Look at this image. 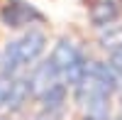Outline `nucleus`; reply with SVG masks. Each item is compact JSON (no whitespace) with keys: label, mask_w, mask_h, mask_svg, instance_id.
Instances as JSON below:
<instances>
[{"label":"nucleus","mask_w":122,"mask_h":120,"mask_svg":"<svg viewBox=\"0 0 122 120\" xmlns=\"http://www.w3.org/2000/svg\"><path fill=\"white\" fill-rule=\"evenodd\" d=\"M44 47H46V37L42 32H37V29H29V32H25L22 37L7 42L3 56H0L3 71L7 76H15L17 71H22V69H27L29 64H34L37 59L42 56Z\"/></svg>","instance_id":"2"},{"label":"nucleus","mask_w":122,"mask_h":120,"mask_svg":"<svg viewBox=\"0 0 122 120\" xmlns=\"http://www.w3.org/2000/svg\"><path fill=\"white\" fill-rule=\"evenodd\" d=\"M66 101V83L64 81H56L46 88V91L39 96V103H42V108H61Z\"/></svg>","instance_id":"8"},{"label":"nucleus","mask_w":122,"mask_h":120,"mask_svg":"<svg viewBox=\"0 0 122 120\" xmlns=\"http://www.w3.org/2000/svg\"><path fill=\"white\" fill-rule=\"evenodd\" d=\"M83 120H110V98H105V101H98V103H90V105H86Z\"/></svg>","instance_id":"9"},{"label":"nucleus","mask_w":122,"mask_h":120,"mask_svg":"<svg viewBox=\"0 0 122 120\" xmlns=\"http://www.w3.org/2000/svg\"><path fill=\"white\" fill-rule=\"evenodd\" d=\"M0 120H5V118H0Z\"/></svg>","instance_id":"15"},{"label":"nucleus","mask_w":122,"mask_h":120,"mask_svg":"<svg viewBox=\"0 0 122 120\" xmlns=\"http://www.w3.org/2000/svg\"><path fill=\"white\" fill-rule=\"evenodd\" d=\"M115 120H122V113H120V115H117V118H115Z\"/></svg>","instance_id":"14"},{"label":"nucleus","mask_w":122,"mask_h":120,"mask_svg":"<svg viewBox=\"0 0 122 120\" xmlns=\"http://www.w3.org/2000/svg\"><path fill=\"white\" fill-rule=\"evenodd\" d=\"M117 71L110 64H100V61H90L83 78L76 83V101L78 105H90L98 101H105L117 91Z\"/></svg>","instance_id":"1"},{"label":"nucleus","mask_w":122,"mask_h":120,"mask_svg":"<svg viewBox=\"0 0 122 120\" xmlns=\"http://www.w3.org/2000/svg\"><path fill=\"white\" fill-rule=\"evenodd\" d=\"M29 96V83L25 76H12L10 78V88H7V98H5V105L10 108V110H20L22 108V103L27 101Z\"/></svg>","instance_id":"6"},{"label":"nucleus","mask_w":122,"mask_h":120,"mask_svg":"<svg viewBox=\"0 0 122 120\" xmlns=\"http://www.w3.org/2000/svg\"><path fill=\"white\" fill-rule=\"evenodd\" d=\"M120 15V7L115 0H98V3L90 7V20H93L95 27H107L110 22H115Z\"/></svg>","instance_id":"7"},{"label":"nucleus","mask_w":122,"mask_h":120,"mask_svg":"<svg viewBox=\"0 0 122 120\" xmlns=\"http://www.w3.org/2000/svg\"><path fill=\"white\" fill-rule=\"evenodd\" d=\"M110 66L117 71V76H122V44L110 52Z\"/></svg>","instance_id":"11"},{"label":"nucleus","mask_w":122,"mask_h":120,"mask_svg":"<svg viewBox=\"0 0 122 120\" xmlns=\"http://www.w3.org/2000/svg\"><path fill=\"white\" fill-rule=\"evenodd\" d=\"M51 61H54V66L59 69L61 81H64V83H71V86H76L81 78H83L86 69H88L86 56L81 54L78 49H76V44L68 42V39H61V42L54 47Z\"/></svg>","instance_id":"3"},{"label":"nucleus","mask_w":122,"mask_h":120,"mask_svg":"<svg viewBox=\"0 0 122 120\" xmlns=\"http://www.w3.org/2000/svg\"><path fill=\"white\" fill-rule=\"evenodd\" d=\"M10 78H12V76H7V74L3 71V64H0V105H5L7 88H10Z\"/></svg>","instance_id":"12"},{"label":"nucleus","mask_w":122,"mask_h":120,"mask_svg":"<svg viewBox=\"0 0 122 120\" xmlns=\"http://www.w3.org/2000/svg\"><path fill=\"white\" fill-rule=\"evenodd\" d=\"M100 44H103L105 49H110V52H112L115 47H120L122 44V27H115L112 22H110L107 29L103 32V37H100Z\"/></svg>","instance_id":"10"},{"label":"nucleus","mask_w":122,"mask_h":120,"mask_svg":"<svg viewBox=\"0 0 122 120\" xmlns=\"http://www.w3.org/2000/svg\"><path fill=\"white\" fill-rule=\"evenodd\" d=\"M34 120H61V108H42Z\"/></svg>","instance_id":"13"},{"label":"nucleus","mask_w":122,"mask_h":120,"mask_svg":"<svg viewBox=\"0 0 122 120\" xmlns=\"http://www.w3.org/2000/svg\"><path fill=\"white\" fill-rule=\"evenodd\" d=\"M0 20H3V25L17 29V27L39 22V20H42V12H39L37 7H32V5H27V3H10L3 12H0Z\"/></svg>","instance_id":"5"},{"label":"nucleus","mask_w":122,"mask_h":120,"mask_svg":"<svg viewBox=\"0 0 122 120\" xmlns=\"http://www.w3.org/2000/svg\"><path fill=\"white\" fill-rule=\"evenodd\" d=\"M56 81H61V74H59V69L54 66V61H51V56L46 59V61H42V64H37L34 69H32V74L27 76V83H29V93L32 96H42L44 91L51 83H56Z\"/></svg>","instance_id":"4"}]
</instances>
